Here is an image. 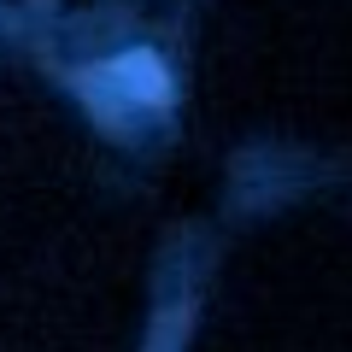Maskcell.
Wrapping results in <instances>:
<instances>
[{
  "mask_svg": "<svg viewBox=\"0 0 352 352\" xmlns=\"http://www.w3.org/2000/svg\"><path fill=\"white\" fill-rule=\"evenodd\" d=\"M100 76L118 88V100H135V106H164V100H170V76H164V59H159V53H147V47L118 53V59L106 65Z\"/></svg>",
  "mask_w": 352,
  "mask_h": 352,
  "instance_id": "cell-1",
  "label": "cell"
}]
</instances>
